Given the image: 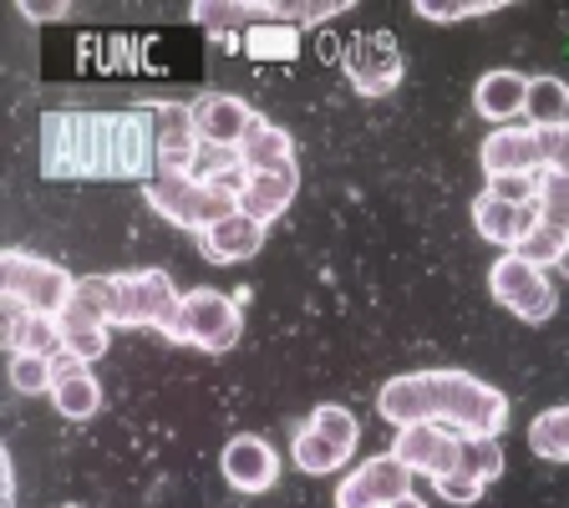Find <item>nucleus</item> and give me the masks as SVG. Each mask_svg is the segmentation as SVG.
<instances>
[{
  "mask_svg": "<svg viewBox=\"0 0 569 508\" xmlns=\"http://www.w3.org/2000/svg\"><path fill=\"white\" fill-rule=\"evenodd\" d=\"M377 412L397 432L422 422H448L473 438H498L509 427V397L468 371H407L377 391Z\"/></svg>",
  "mask_w": 569,
  "mask_h": 508,
  "instance_id": "f257e3e1",
  "label": "nucleus"
},
{
  "mask_svg": "<svg viewBox=\"0 0 569 508\" xmlns=\"http://www.w3.org/2000/svg\"><path fill=\"white\" fill-rule=\"evenodd\" d=\"M417 11H422L427 21H468V16H483V11H493V6H432V0H422Z\"/></svg>",
  "mask_w": 569,
  "mask_h": 508,
  "instance_id": "2f4dec72",
  "label": "nucleus"
},
{
  "mask_svg": "<svg viewBox=\"0 0 569 508\" xmlns=\"http://www.w3.org/2000/svg\"><path fill=\"white\" fill-rule=\"evenodd\" d=\"M153 132H158V163L163 173H189L193 153H199V132H193V112L183 102L153 107Z\"/></svg>",
  "mask_w": 569,
  "mask_h": 508,
  "instance_id": "2eb2a0df",
  "label": "nucleus"
},
{
  "mask_svg": "<svg viewBox=\"0 0 569 508\" xmlns=\"http://www.w3.org/2000/svg\"><path fill=\"white\" fill-rule=\"evenodd\" d=\"M458 474L478 478V484H493L498 474H503V448H498V438H462V468Z\"/></svg>",
  "mask_w": 569,
  "mask_h": 508,
  "instance_id": "393cba45",
  "label": "nucleus"
},
{
  "mask_svg": "<svg viewBox=\"0 0 569 508\" xmlns=\"http://www.w3.org/2000/svg\"><path fill=\"white\" fill-rule=\"evenodd\" d=\"M565 245H569L565 235H555V229H545V225H533L529 235L519 239V249H513V255H519V260H529L533 270H545V265H559Z\"/></svg>",
  "mask_w": 569,
  "mask_h": 508,
  "instance_id": "cd10ccee",
  "label": "nucleus"
},
{
  "mask_svg": "<svg viewBox=\"0 0 569 508\" xmlns=\"http://www.w3.org/2000/svg\"><path fill=\"white\" fill-rule=\"evenodd\" d=\"M178 285L163 270H132L112 275V326H153L168 336V326L178 320Z\"/></svg>",
  "mask_w": 569,
  "mask_h": 508,
  "instance_id": "39448f33",
  "label": "nucleus"
},
{
  "mask_svg": "<svg viewBox=\"0 0 569 508\" xmlns=\"http://www.w3.org/2000/svg\"><path fill=\"white\" fill-rule=\"evenodd\" d=\"M559 275H569V245H565V255H559V265H555Z\"/></svg>",
  "mask_w": 569,
  "mask_h": 508,
  "instance_id": "72a5a7b5",
  "label": "nucleus"
},
{
  "mask_svg": "<svg viewBox=\"0 0 569 508\" xmlns=\"http://www.w3.org/2000/svg\"><path fill=\"white\" fill-rule=\"evenodd\" d=\"M11 387L21 391V397H41L47 391L51 397V381H57V361H47V356H11Z\"/></svg>",
  "mask_w": 569,
  "mask_h": 508,
  "instance_id": "a878e982",
  "label": "nucleus"
},
{
  "mask_svg": "<svg viewBox=\"0 0 569 508\" xmlns=\"http://www.w3.org/2000/svg\"><path fill=\"white\" fill-rule=\"evenodd\" d=\"M529 128H559L569 122V82L565 77H533L529 82V107H523Z\"/></svg>",
  "mask_w": 569,
  "mask_h": 508,
  "instance_id": "4be33fe9",
  "label": "nucleus"
},
{
  "mask_svg": "<svg viewBox=\"0 0 569 508\" xmlns=\"http://www.w3.org/2000/svg\"><path fill=\"white\" fill-rule=\"evenodd\" d=\"M462 438H468V432H458V427H448V422L402 427L397 442H391V458L407 462V468L422 478H448L462 468Z\"/></svg>",
  "mask_w": 569,
  "mask_h": 508,
  "instance_id": "0eeeda50",
  "label": "nucleus"
},
{
  "mask_svg": "<svg viewBox=\"0 0 569 508\" xmlns=\"http://www.w3.org/2000/svg\"><path fill=\"white\" fill-rule=\"evenodd\" d=\"M473 107L478 118L513 128V118H523V107H529V77L523 71H483L473 87Z\"/></svg>",
  "mask_w": 569,
  "mask_h": 508,
  "instance_id": "4468645a",
  "label": "nucleus"
},
{
  "mask_svg": "<svg viewBox=\"0 0 569 508\" xmlns=\"http://www.w3.org/2000/svg\"><path fill=\"white\" fill-rule=\"evenodd\" d=\"M533 209H539V225L569 239V178L539 173V193H533Z\"/></svg>",
  "mask_w": 569,
  "mask_h": 508,
  "instance_id": "b1692460",
  "label": "nucleus"
},
{
  "mask_svg": "<svg viewBox=\"0 0 569 508\" xmlns=\"http://www.w3.org/2000/svg\"><path fill=\"white\" fill-rule=\"evenodd\" d=\"M142 193H148V203L163 213L168 225H183V229H193V235H203V229H213L219 219L239 213L234 193L203 189V183H193L189 173H158Z\"/></svg>",
  "mask_w": 569,
  "mask_h": 508,
  "instance_id": "20e7f679",
  "label": "nucleus"
},
{
  "mask_svg": "<svg viewBox=\"0 0 569 508\" xmlns=\"http://www.w3.org/2000/svg\"><path fill=\"white\" fill-rule=\"evenodd\" d=\"M290 458H296V468L300 474H310V478H331L336 468H346L351 462V452L341 448V442H331L326 432H316V427H300L296 432V448H290Z\"/></svg>",
  "mask_w": 569,
  "mask_h": 508,
  "instance_id": "412c9836",
  "label": "nucleus"
},
{
  "mask_svg": "<svg viewBox=\"0 0 569 508\" xmlns=\"http://www.w3.org/2000/svg\"><path fill=\"white\" fill-rule=\"evenodd\" d=\"M239 336H244L239 306L229 296H219V290H209V285L189 290L183 306H178V320L168 326V341L199 346V351H209V356H229L239 346Z\"/></svg>",
  "mask_w": 569,
  "mask_h": 508,
  "instance_id": "f03ea898",
  "label": "nucleus"
},
{
  "mask_svg": "<svg viewBox=\"0 0 569 508\" xmlns=\"http://www.w3.org/2000/svg\"><path fill=\"white\" fill-rule=\"evenodd\" d=\"M219 468H224L229 488H239V494H264V488H274V478H280V452H274L264 438L244 432V438L224 442Z\"/></svg>",
  "mask_w": 569,
  "mask_h": 508,
  "instance_id": "9b49d317",
  "label": "nucleus"
},
{
  "mask_svg": "<svg viewBox=\"0 0 569 508\" xmlns=\"http://www.w3.org/2000/svg\"><path fill=\"white\" fill-rule=\"evenodd\" d=\"M51 402H57V412L71 417V422H87V417H97V407H102V387H97V377L87 371V361H77V356H57Z\"/></svg>",
  "mask_w": 569,
  "mask_h": 508,
  "instance_id": "f3484780",
  "label": "nucleus"
},
{
  "mask_svg": "<svg viewBox=\"0 0 569 508\" xmlns=\"http://www.w3.org/2000/svg\"><path fill=\"white\" fill-rule=\"evenodd\" d=\"M529 448H533V458H545V462H569V402L533 417Z\"/></svg>",
  "mask_w": 569,
  "mask_h": 508,
  "instance_id": "5701e85b",
  "label": "nucleus"
},
{
  "mask_svg": "<svg viewBox=\"0 0 569 508\" xmlns=\"http://www.w3.org/2000/svg\"><path fill=\"white\" fill-rule=\"evenodd\" d=\"M488 193H498V199H509V203H529L533 193H539V173H523V178H488Z\"/></svg>",
  "mask_w": 569,
  "mask_h": 508,
  "instance_id": "7c9ffc66",
  "label": "nucleus"
},
{
  "mask_svg": "<svg viewBox=\"0 0 569 508\" xmlns=\"http://www.w3.org/2000/svg\"><path fill=\"white\" fill-rule=\"evenodd\" d=\"M391 508H427V504H422V498L412 494V498H402V504H391Z\"/></svg>",
  "mask_w": 569,
  "mask_h": 508,
  "instance_id": "473e14b6",
  "label": "nucleus"
},
{
  "mask_svg": "<svg viewBox=\"0 0 569 508\" xmlns=\"http://www.w3.org/2000/svg\"><path fill=\"white\" fill-rule=\"evenodd\" d=\"M296 189H300V168L296 173H249L244 193H239V213H249L254 225H274L290 209Z\"/></svg>",
  "mask_w": 569,
  "mask_h": 508,
  "instance_id": "aec40b11",
  "label": "nucleus"
},
{
  "mask_svg": "<svg viewBox=\"0 0 569 508\" xmlns=\"http://www.w3.org/2000/svg\"><path fill=\"white\" fill-rule=\"evenodd\" d=\"M478 158H483V173L488 178H523V173H545V163H539V132L533 128H493L488 132V142L478 148Z\"/></svg>",
  "mask_w": 569,
  "mask_h": 508,
  "instance_id": "f8f14e48",
  "label": "nucleus"
},
{
  "mask_svg": "<svg viewBox=\"0 0 569 508\" xmlns=\"http://www.w3.org/2000/svg\"><path fill=\"white\" fill-rule=\"evenodd\" d=\"M239 158H244L249 173H296V142L280 122H254L239 142Z\"/></svg>",
  "mask_w": 569,
  "mask_h": 508,
  "instance_id": "6ab92c4d",
  "label": "nucleus"
},
{
  "mask_svg": "<svg viewBox=\"0 0 569 508\" xmlns=\"http://www.w3.org/2000/svg\"><path fill=\"white\" fill-rule=\"evenodd\" d=\"M264 245V225H254L249 213H229V219H219L213 229H203L199 235V249L209 255L213 265H239V260H254Z\"/></svg>",
  "mask_w": 569,
  "mask_h": 508,
  "instance_id": "a211bd4d",
  "label": "nucleus"
},
{
  "mask_svg": "<svg viewBox=\"0 0 569 508\" xmlns=\"http://www.w3.org/2000/svg\"><path fill=\"white\" fill-rule=\"evenodd\" d=\"M539 163H545V173L569 178V122L539 128Z\"/></svg>",
  "mask_w": 569,
  "mask_h": 508,
  "instance_id": "c85d7f7f",
  "label": "nucleus"
},
{
  "mask_svg": "<svg viewBox=\"0 0 569 508\" xmlns=\"http://www.w3.org/2000/svg\"><path fill=\"white\" fill-rule=\"evenodd\" d=\"M346 77H351V87L361 97H381L402 82V57L391 47V36L371 31V36H361V41H351V51H346Z\"/></svg>",
  "mask_w": 569,
  "mask_h": 508,
  "instance_id": "1a4fd4ad",
  "label": "nucleus"
},
{
  "mask_svg": "<svg viewBox=\"0 0 569 508\" xmlns=\"http://www.w3.org/2000/svg\"><path fill=\"white\" fill-rule=\"evenodd\" d=\"M432 488H438L442 504L468 508V504H478V498H483L488 484H478V478H468V474H448V478H432Z\"/></svg>",
  "mask_w": 569,
  "mask_h": 508,
  "instance_id": "c756f323",
  "label": "nucleus"
},
{
  "mask_svg": "<svg viewBox=\"0 0 569 508\" xmlns=\"http://www.w3.org/2000/svg\"><path fill=\"white\" fill-rule=\"evenodd\" d=\"M310 427H316V432H326L331 442H341L346 452H356V438H361V427H356L351 407H341V402H320L316 412H310Z\"/></svg>",
  "mask_w": 569,
  "mask_h": 508,
  "instance_id": "bb28decb",
  "label": "nucleus"
},
{
  "mask_svg": "<svg viewBox=\"0 0 569 508\" xmlns=\"http://www.w3.org/2000/svg\"><path fill=\"white\" fill-rule=\"evenodd\" d=\"M402 498H412V468L397 462L391 452L387 458L356 462L351 478L336 484V508H391V504H402Z\"/></svg>",
  "mask_w": 569,
  "mask_h": 508,
  "instance_id": "6e6552de",
  "label": "nucleus"
},
{
  "mask_svg": "<svg viewBox=\"0 0 569 508\" xmlns=\"http://www.w3.org/2000/svg\"><path fill=\"white\" fill-rule=\"evenodd\" d=\"M0 285H6V300L21 310H36V316H61L77 290L61 265L41 260V255H26V249H6L0 255Z\"/></svg>",
  "mask_w": 569,
  "mask_h": 508,
  "instance_id": "7ed1b4c3",
  "label": "nucleus"
},
{
  "mask_svg": "<svg viewBox=\"0 0 569 508\" xmlns=\"http://www.w3.org/2000/svg\"><path fill=\"white\" fill-rule=\"evenodd\" d=\"M539 225V209L529 203H509V199H498V193H478L473 199V229L488 239V245H503L513 255L519 249V239L529 235V229Z\"/></svg>",
  "mask_w": 569,
  "mask_h": 508,
  "instance_id": "ddd939ff",
  "label": "nucleus"
},
{
  "mask_svg": "<svg viewBox=\"0 0 569 508\" xmlns=\"http://www.w3.org/2000/svg\"><path fill=\"white\" fill-rule=\"evenodd\" d=\"M488 290H493L498 306L513 310V316L529 320V326L555 316V285L545 280V270H533L519 255H503V260L488 270Z\"/></svg>",
  "mask_w": 569,
  "mask_h": 508,
  "instance_id": "423d86ee",
  "label": "nucleus"
},
{
  "mask_svg": "<svg viewBox=\"0 0 569 508\" xmlns=\"http://www.w3.org/2000/svg\"><path fill=\"white\" fill-rule=\"evenodd\" d=\"M189 112L199 142H209V148H239L244 132L260 122V112H249V102H239L229 92H203L199 102H189Z\"/></svg>",
  "mask_w": 569,
  "mask_h": 508,
  "instance_id": "9d476101",
  "label": "nucleus"
},
{
  "mask_svg": "<svg viewBox=\"0 0 569 508\" xmlns=\"http://www.w3.org/2000/svg\"><path fill=\"white\" fill-rule=\"evenodd\" d=\"M6 346H11V356H47V361L67 356L57 316H36V310H21L11 300H6Z\"/></svg>",
  "mask_w": 569,
  "mask_h": 508,
  "instance_id": "dca6fc26",
  "label": "nucleus"
}]
</instances>
